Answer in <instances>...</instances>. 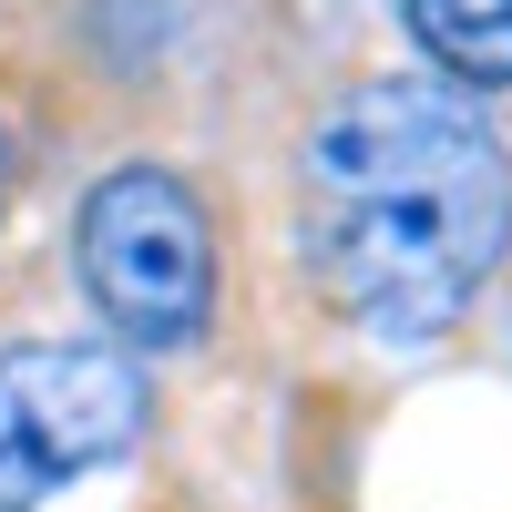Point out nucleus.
I'll use <instances>...</instances> for the list:
<instances>
[{
    "label": "nucleus",
    "instance_id": "nucleus-1",
    "mask_svg": "<svg viewBox=\"0 0 512 512\" xmlns=\"http://www.w3.org/2000/svg\"><path fill=\"white\" fill-rule=\"evenodd\" d=\"M297 236L328 308L369 338H431L482 297L512 236V175L472 103L431 82H359L308 123Z\"/></svg>",
    "mask_w": 512,
    "mask_h": 512
},
{
    "label": "nucleus",
    "instance_id": "nucleus-2",
    "mask_svg": "<svg viewBox=\"0 0 512 512\" xmlns=\"http://www.w3.org/2000/svg\"><path fill=\"white\" fill-rule=\"evenodd\" d=\"M72 256H82V297L103 308L123 349H195L216 318V236L164 164H123L82 195Z\"/></svg>",
    "mask_w": 512,
    "mask_h": 512
},
{
    "label": "nucleus",
    "instance_id": "nucleus-3",
    "mask_svg": "<svg viewBox=\"0 0 512 512\" xmlns=\"http://www.w3.org/2000/svg\"><path fill=\"white\" fill-rule=\"evenodd\" d=\"M144 431V379L93 338H31L0 349V512H31L82 472L123 461Z\"/></svg>",
    "mask_w": 512,
    "mask_h": 512
},
{
    "label": "nucleus",
    "instance_id": "nucleus-4",
    "mask_svg": "<svg viewBox=\"0 0 512 512\" xmlns=\"http://www.w3.org/2000/svg\"><path fill=\"white\" fill-rule=\"evenodd\" d=\"M410 31L451 82H512V0H410Z\"/></svg>",
    "mask_w": 512,
    "mask_h": 512
}]
</instances>
